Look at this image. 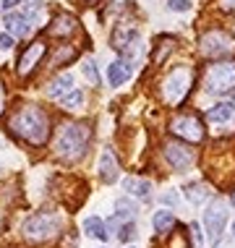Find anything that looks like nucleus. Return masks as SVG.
I'll return each mask as SVG.
<instances>
[{"instance_id":"31","label":"nucleus","mask_w":235,"mask_h":248,"mask_svg":"<svg viewBox=\"0 0 235 248\" xmlns=\"http://www.w3.org/2000/svg\"><path fill=\"white\" fill-rule=\"evenodd\" d=\"M162 204L175 206V204H178V193H175V191H172V193H162Z\"/></svg>"},{"instance_id":"11","label":"nucleus","mask_w":235,"mask_h":248,"mask_svg":"<svg viewBox=\"0 0 235 248\" xmlns=\"http://www.w3.org/2000/svg\"><path fill=\"white\" fill-rule=\"evenodd\" d=\"M131 73H133V60L128 58L115 60V63L107 65V81H110V86H123L131 78Z\"/></svg>"},{"instance_id":"32","label":"nucleus","mask_w":235,"mask_h":248,"mask_svg":"<svg viewBox=\"0 0 235 248\" xmlns=\"http://www.w3.org/2000/svg\"><path fill=\"white\" fill-rule=\"evenodd\" d=\"M219 8H225V11L235 13V0H219Z\"/></svg>"},{"instance_id":"13","label":"nucleus","mask_w":235,"mask_h":248,"mask_svg":"<svg viewBox=\"0 0 235 248\" xmlns=\"http://www.w3.org/2000/svg\"><path fill=\"white\" fill-rule=\"evenodd\" d=\"M118 175H120V167H118L115 154L110 149H105L99 154V178H102V183H115Z\"/></svg>"},{"instance_id":"37","label":"nucleus","mask_w":235,"mask_h":248,"mask_svg":"<svg viewBox=\"0 0 235 248\" xmlns=\"http://www.w3.org/2000/svg\"><path fill=\"white\" fill-rule=\"evenodd\" d=\"M233 235H235V222H233Z\"/></svg>"},{"instance_id":"19","label":"nucleus","mask_w":235,"mask_h":248,"mask_svg":"<svg viewBox=\"0 0 235 248\" xmlns=\"http://www.w3.org/2000/svg\"><path fill=\"white\" fill-rule=\"evenodd\" d=\"M76 55H78L76 47H71V45H58L55 52H52V58H50V65L52 68L65 65V63H71V60H76Z\"/></svg>"},{"instance_id":"29","label":"nucleus","mask_w":235,"mask_h":248,"mask_svg":"<svg viewBox=\"0 0 235 248\" xmlns=\"http://www.w3.org/2000/svg\"><path fill=\"white\" fill-rule=\"evenodd\" d=\"M167 8L178 11V13H186V11H191V0H167Z\"/></svg>"},{"instance_id":"27","label":"nucleus","mask_w":235,"mask_h":248,"mask_svg":"<svg viewBox=\"0 0 235 248\" xmlns=\"http://www.w3.org/2000/svg\"><path fill=\"white\" fill-rule=\"evenodd\" d=\"M118 238L123 240V243H128V240H133V238H136V225H133L131 219H128V222H125V225L118 230Z\"/></svg>"},{"instance_id":"33","label":"nucleus","mask_w":235,"mask_h":248,"mask_svg":"<svg viewBox=\"0 0 235 248\" xmlns=\"http://www.w3.org/2000/svg\"><path fill=\"white\" fill-rule=\"evenodd\" d=\"M18 3H21V0H3V3H0V5H3L5 11H13V8H16Z\"/></svg>"},{"instance_id":"16","label":"nucleus","mask_w":235,"mask_h":248,"mask_svg":"<svg viewBox=\"0 0 235 248\" xmlns=\"http://www.w3.org/2000/svg\"><path fill=\"white\" fill-rule=\"evenodd\" d=\"M123 188L128 191L131 196H136V199H149L152 183H149V180H144V178H125L123 180Z\"/></svg>"},{"instance_id":"5","label":"nucleus","mask_w":235,"mask_h":248,"mask_svg":"<svg viewBox=\"0 0 235 248\" xmlns=\"http://www.w3.org/2000/svg\"><path fill=\"white\" fill-rule=\"evenodd\" d=\"M199 50L204 58H227L235 52V37L227 34L225 29H209L199 39Z\"/></svg>"},{"instance_id":"36","label":"nucleus","mask_w":235,"mask_h":248,"mask_svg":"<svg viewBox=\"0 0 235 248\" xmlns=\"http://www.w3.org/2000/svg\"><path fill=\"white\" fill-rule=\"evenodd\" d=\"M230 201H233V206H235V191H233V199H230Z\"/></svg>"},{"instance_id":"25","label":"nucleus","mask_w":235,"mask_h":248,"mask_svg":"<svg viewBox=\"0 0 235 248\" xmlns=\"http://www.w3.org/2000/svg\"><path fill=\"white\" fill-rule=\"evenodd\" d=\"M84 105V92L81 89H71L68 94L63 97V107L65 110H78Z\"/></svg>"},{"instance_id":"3","label":"nucleus","mask_w":235,"mask_h":248,"mask_svg":"<svg viewBox=\"0 0 235 248\" xmlns=\"http://www.w3.org/2000/svg\"><path fill=\"white\" fill-rule=\"evenodd\" d=\"M191 86H193V68H191V65H178V68H172V71L165 76L159 94H162L165 105H172V107H175V105H180V102L188 97Z\"/></svg>"},{"instance_id":"21","label":"nucleus","mask_w":235,"mask_h":248,"mask_svg":"<svg viewBox=\"0 0 235 248\" xmlns=\"http://www.w3.org/2000/svg\"><path fill=\"white\" fill-rule=\"evenodd\" d=\"M152 225H154V230L157 232H170L172 227H175V217H172V212H167V209H162V212H157L152 217Z\"/></svg>"},{"instance_id":"7","label":"nucleus","mask_w":235,"mask_h":248,"mask_svg":"<svg viewBox=\"0 0 235 248\" xmlns=\"http://www.w3.org/2000/svg\"><path fill=\"white\" fill-rule=\"evenodd\" d=\"M170 131H172V136L183 139V141H188V144L204 141V123H201L196 115H191V112H180V115L172 118L170 120Z\"/></svg>"},{"instance_id":"12","label":"nucleus","mask_w":235,"mask_h":248,"mask_svg":"<svg viewBox=\"0 0 235 248\" xmlns=\"http://www.w3.org/2000/svg\"><path fill=\"white\" fill-rule=\"evenodd\" d=\"M78 29V21L71 16V13H60V16L52 18V24L47 26V34L50 37H68Z\"/></svg>"},{"instance_id":"24","label":"nucleus","mask_w":235,"mask_h":248,"mask_svg":"<svg viewBox=\"0 0 235 248\" xmlns=\"http://www.w3.org/2000/svg\"><path fill=\"white\" fill-rule=\"evenodd\" d=\"M172 45H175V42H172V37H159L157 39V47H154V55H152L154 63H162V60L172 52Z\"/></svg>"},{"instance_id":"34","label":"nucleus","mask_w":235,"mask_h":248,"mask_svg":"<svg viewBox=\"0 0 235 248\" xmlns=\"http://www.w3.org/2000/svg\"><path fill=\"white\" fill-rule=\"evenodd\" d=\"M5 110V89H3V81H0V115Z\"/></svg>"},{"instance_id":"18","label":"nucleus","mask_w":235,"mask_h":248,"mask_svg":"<svg viewBox=\"0 0 235 248\" xmlns=\"http://www.w3.org/2000/svg\"><path fill=\"white\" fill-rule=\"evenodd\" d=\"M84 232L89 238H97V240H107V238H110V230H107V225L99 217H86L84 219Z\"/></svg>"},{"instance_id":"9","label":"nucleus","mask_w":235,"mask_h":248,"mask_svg":"<svg viewBox=\"0 0 235 248\" xmlns=\"http://www.w3.org/2000/svg\"><path fill=\"white\" fill-rule=\"evenodd\" d=\"M162 154L167 159V165L172 167V170L183 172L188 167L193 165V149L188 144H180V141H165L162 144Z\"/></svg>"},{"instance_id":"22","label":"nucleus","mask_w":235,"mask_h":248,"mask_svg":"<svg viewBox=\"0 0 235 248\" xmlns=\"http://www.w3.org/2000/svg\"><path fill=\"white\" fill-rule=\"evenodd\" d=\"M24 16L29 24H42L45 21V3L42 0H29L24 8Z\"/></svg>"},{"instance_id":"38","label":"nucleus","mask_w":235,"mask_h":248,"mask_svg":"<svg viewBox=\"0 0 235 248\" xmlns=\"http://www.w3.org/2000/svg\"><path fill=\"white\" fill-rule=\"evenodd\" d=\"M86 3H97V0H86Z\"/></svg>"},{"instance_id":"35","label":"nucleus","mask_w":235,"mask_h":248,"mask_svg":"<svg viewBox=\"0 0 235 248\" xmlns=\"http://www.w3.org/2000/svg\"><path fill=\"white\" fill-rule=\"evenodd\" d=\"M230 105H233V107H235V89H233V102H230Z\"/></svg>"},{"instance_id":"20","label":"nucleus","mask_w":235,"mask_h":248,"mask_svg":"<svg viewBox=\"0 0 235 248\" xmlns=\"http://www.w3.org/2000/svg\"><path fill=\"white\" fill-rule=\"evenodd\" d=\"M233 115H235V107L219 102V105L209 107V112H206V120H212V123H227V120H233Z\"/></svg>"},{"instance_id":"4","label":"nucleus","mask_w":235,"mask_h":248,"mask_svg":"<svg viewBox=\"0 0 235 248\" xmlns=\"http://www.w3.org/2000/svg\"><path fill=\"white\" fill-rule=\"evenodd\" d=\"M235 89V63H214L204 71V92L227 94Z\"/></svg>"},{"instance_id":"15","label":"nucleus","mask_w":235,"mask_h":248,"mask_svg":"<svg viewBox=\"0 0 235 248\" xmlns=\"http://www.w3.org/2000/svg\"><path fill=\"white\" fill-rule=\"evenodd\" d=\"M5 29H8V34L13 37H26L31 31V24L26 21L24 13H5Z\"/></svg>"},{"instance_id":"14","label":"nucleus","mask_w":235,"mask_h":248,"mask_svg":"<svg viewBox=\"0 0 235 248\" xmlns=\"http://www.w3.org/2000/svg\"><path fill=\"white\" fill-rule=\"evenodd\" d=\"M71 89H73V76L71 73H60L58 78H52V81L47 84V97L50 99H63Z\"/></svg>"},{"instance_id":"17","label":"nucleus","mask_w":235,"mask_h":248,"mask_svg":"<svg viewBox=\"0 0 235 248\" xmlns=\"http://www.w3.org/2000/svg\"><path fill=\"white\" fill-rule=\"evenodd\" d=\"M209 196H212V188L206 183H201V180H199V183H188L186 186V199L191 201V204H196V206L204 204Z\"/></svg>"},{"instance_id":"23","label":"nucleus","mask_w":235,"mask_h":248,"mask_svg":"<svg viewBox=\"0 0 235 248\" xmlns=\"http://www.w3.org/2000/svg\"><path fill=\"white\" fill-rule=\"evenodd\" d=\"M115 217L118 219H123V222H128V219H133V217H136V204H133V201L131 199H118L115 201Z\"/></svg>"},{"instance_id":"10","label":"nucleus","mask_w":235,"mask_h":248,"mask_svg":"<svg viewBox=\"0 0 235 248\" xmlns=\"http://www.w3.org/2000/svg\"><path fill=\"white\" fill-rule=\"evenodd\" d=\"M45 52H47V45L42 42V39L31 42L29 47H26V50L21 52V58H18V65H16L18 76H29V73L39 65V60L45 58Z\"/></svg>"},{"instance_id":"1","label":"nucleus","mask_w":235,"mask_h":248,"mask_svg":"<svg viewBox=\"0 0 235 248\" xmlns=\"http://www.w3.org/2000/svg\"><path fill=\"white\" fill-rule=\"evenodd\" d=\"M8 128H11V133H16L18 139H24L26 144L42 146L47 141V136H50V118H47V112L42 107L24 105L11 115Z\"/></svg>"},{"instance_id":"28","label":"nucleus","mask_w":235,"mask_h":248,"mask_svg":"<svg viewBox=\"0 0 235 248\" xmlns=\"http://www.w3.org/2000/svg\"><path fill=\"white\" fill-rule=\"evenodd\" d=\"M188 235H191L193 248H201V246H204V238H201V227H199L196 222H191V227H188Z\"/></svg>"},{"instance_id":"30","label":"nucleus","mask_w":235,"mask_h":248,"mask_svg":"<svg viewBox=\"0 0 235 248\" xmlns=\"http://www.w3.org/2000/svg\"><path fill=\"white\" fill-rule=\"evenodd\" d=\"M13 47V34H0V52Z\"/></svg>"},{"instance_id":"6","label":"nucleus","mask_w":235,"mask_h":248,"mask_svg":"<svg viewBox=\"0 0 235 248\" xmlns=\"http://www.w3.org/2000/svg\"><path fill=\"white\" fill-rule=\"evenodd\" d=\"M60 217L52 212H39L34 217H29L24 222V235L29 240H47L52 238L55 232H60Z\"/></svg>"},{"instance_id":"26","label":"nucleus","mask_w":235,"mask_h":248,"mask_svg":"<svg viewBox=\"0 0 235 248\" xmlns=\"http://www.w3.org/2000/svg\"><path fill=\"white\" fill-rule=\"evenodd\" d=\"M81 71H84V76L89 78V84H94V86L99 84V73H97V65H94V60H84V63H81Z\"/></svg>"},{"instance_id":"2","label":"nucleus","mask_w":235,"mask_h":248,"mask_svg":"<svg viewBox=\"0 0 235 248\" xmlns=\"http://www.w3.org/2000/svg\"><path fill=\"white\" fill-rule=\"evenodd\" d=\"M89 141H92V131L86 123H63L55 136V154L60 159L76 162L86 154Z\"/></svg>"},{"instance_id":"8","label":"nucleus","mask_w":235,"mask_h":248,"mask_svg":"<svg viewBox=\"0 0 235 248\" xmlns=\"http://www.w3.org/2000/svg\"><path fill=\"white\" fill-rule=\"evenodd\" d=\"M225 225H227V204L222 199H214L204 212V227H206L209 243H219V238L225 232Z\"/></svg>"}]
</instances>
